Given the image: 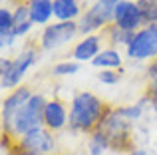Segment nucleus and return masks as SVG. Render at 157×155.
<instances>
[{
  "mask_svg": "<svg viewBox=\"0 0 157 155\" xmlns=\"http://www.w3.org/2000/svg\"><path fill=\"white\" fill-rule=\"evenodd\" d=\"M109 105L101 101L92 92H78L70 101V123L68 129L72 133H94L105 117Z\"/></svg>",
  "mask_w": 157,
  "mask_h": 155,
  "instance_id": "f257e3e1",
  "label": "nucleus"
},
{
  "mask_svg": "<svg viewBox=\"0 0 157 155\" xmlns=\"http://www.w3.org/2000/svg\"><path fill=\"white\" fill-rule=\"evenodd\" d=\"M40 52L42 48L34 42H28L14 58H6L4 56L0 60V85L6 92H12L20 85L22 78L28 74L34 64H38L40 60Z\"/></svg>",
  "mask_w": 157,
  "mask_h": 155,
  "instance_id": "f03ea898",
  "label": "nucleus"
},
{
  "mask_svg": "<svg viewBox=\"0 0 157 155\" xmlns=\"http://www.w3.org/2000/svg\"><path fill=\"white\" fill-rule=\"evenodd\" d=\"M101 133L107 137L111 149L113 151H121V153H129L131 149H135L133 139H131V121H127L121 115L119 108H109L105 113V117L100 123Z\"/></svg>",
  "mask_w": 157,
  "mask_h": 155,
  "instance_id": "7ed1b4c3",
  "label": "nucleus"
},
{
  "mask_svg": "<svg viewBox=\"0 0 157 155\" xmlns=\"http://www.w3.org/2000/svg\"><path fill=\"white\" fill-rule=\"evenodd\" d=\"M121 0H96L92 6L86 8L82 18L78 20V30L82 36L101 34L109 24H113L115 8Z\"/></svg>",
  "mask_w": 157,
  "mask_h": 155,
  "instance_id": "20e7f679",
  "label": "nucleus"
},
{
  "mask_svg": "<svg viewBox=\"0 0 157 155\" xmlns=\"http://www.w3.org/2000/svg\"><path fill=\"white\" fill-rule=\"evenodd\" d=\"M46 101L48 100L42 96V93H32V97L26 101V105L16 113L8 135H12L14 139H18V137H22L24 133L32 131V129H36V127H42L44 125V108H46Z\"/></svg>",
  "mask_w": 157,
  "mask_h": 155,
  "instance_id": "39448f33",
  "label": "nucleus"
},
{
  "mask_svg": "<svg viewBox=\"0 0 157 155\" xmlns=\"http://www.w3.org/2000/svg\"><path fill=\"white\" fill-rule=\"evenodd\" d=\"M125 58L131 62H153L157 60V24L155 26H143L133 34L131 42L123 50Z\"/></svg>",
  "mask_w": 157,
  "mask_h": 155,
  "instance_id": "423d86ee",
  "label": "nucleus"
},
{
  "mask_svg": "<svg viewBox=\"0 0 157 155\" xmlns=\"http://www.w3.org/2000/svg\"><path fill=\"white\" fill-rule=\"evenodd\" d=\"M78 34H80L78 22H52L48 26H44L42 34L38 38V46L44 52H54L58 48L70 44Z\"/></svg>",
  "mask_w": 157,
  "mask_h": 155,
  "instance_id": "0eeeda50",
  "label": "nucleus"
},
{
  "mask_svg": "<svg viewBox=\"0 0 157 155\" xmlns=\"http://www.w3.org/2000/svg\"><path fill=\"white\" fill-rule=\"evenodd\" d=\"M16 149L22 151H30V153H40V155H50L56 151V137L54 131H50L48 127H36L32 131L24 133L22 137L16 139Z\"/></svg>",
  "mask_w": 157,
  "mask_h": 155,
  "instance_id": "6e6552de",
  "label": "nucleus"
},
{
  "mask_svg": "<svg viewBox=\"0 0 157 155\" xmlns=\"http://www.w3.org/2000/svg\"><path fill=\"white\" fill-rule=\"evenodd\" d=\"M32 89L28 85H18L16 89L6 93V97L2 100V133H8L12 127L16 113L26 105V101L32 97Z\"/></svg>",
  "mask_w": 157,
  "mask_h": 155,
  "instance_id": "1a4fd4ad",
  "label": "nucleus"
},
{
  "mask_svg": "<svg viewBox=\"0 0 157 155\" xmlns=\"http://www.w3.org/2000/svg\"><path fill=\"white\" fill-rule=\"evenodd\" d=\"M113 24L125 32H131V34H135L139 28H143V18L135 0H121L117 4L113 14Z\"/></svg>",
  "mask_w": 157,
  "mask_h": 155,
  "instance_id": "9d476101",
  "label": "nucleus"
},
{
  "mask_svg": "<svg viewBox=\"0 0 157 155\" xmlns=\"http://www.w3.org/2000/svg\"><path fill=\"white\" fill-rule=\"evenodd\" d=\"M70 123V109L58 97L46 101V108H44V127H48L50 131H62L66 129Z\"/></svg>",
  "mask_w": 157,
  "mask_h": 155,
  "instance_id": "9b49d317",
  "label": "nucleus"
},
{
  "mask_svg": "<svg viewBox=\"0 0 157 155\" xmlns=\"http://www.w3.org/2000/svg\"><path fill=\"white\" fill-rule=\"evenodd\" d=\"M104 44V36L101 34H90V36H82V40H78L72 48V60L80 64L94 62V58L100 56V52L104 50L101 48Z\"/></svg>",
  "mask_w": 157,
  "mask_h": 155,
  "instance_id": "f8f14e48",
  "label": "nucleus"
},
{
  "mask_svg": "<svg viewBox=\"0 0 157 155\" xmlns=\"http://www.w3.org/2000/svg\"><path fill=\"white\" fill-rule=\"evenodd\" d=\"M84 14L80 0H54V18L56 22H78Z\"/></svg>",
  "mask_w": 157,
  "mask_h": 155,
  "instance_id": "ddd939ff",
  "label": "nucleus"
},
{
  "mask_svg": "<svg viewBox=\"0 0 157 155\" xmlns=\"http://www.w3.org/2000/svg\"><path fill=\"white\" fill-rule=\"evenodd\" d=\"M28 12L34 26H48L54 18V0H30Z\"/></svg>",
  "mask_w": 157,
  "mask_h": 155,
  "instance_id": "4468645a",
  "label": "nucleus"
},
{
  "mask_svg": "<svg viewBox=\"0 0 157 155\" xmlns=\"http://www.w3.org/2000/svg\"><path fill=\"white\" fill-rule=\"evenodd\" d=\"M123 56L125 54H121V50H117V48H104L100 52V56L94 58L92 66L100 68V70H121Z\"/></svg>",
  "mask_w": 157,
  "mask_h": 155,
  "instance_id": "2eb2a0df",
  "label": "nucleus"
},
{
  "mask_svg": "<svg viewBox=\"0 0 157 155\" xmlns=\"http://www.w3.org/2000/svg\"><path fill=\"white\" fill-rule=\"evenodd\" d=\"M12 12H14V30H12V34L16 38L28 36L30 30L34 28V24L30 20V12H28V4H18V6L12 8Z\"/></svg>",
  "mask_w": 157,
  "mask_h": 155,
  "instance_id": "dca6fc26",
  "label": "nucleus"
},
{
  "mask_svg": "<svg viewBox=\"0 0 157 155\" xmlns=\"http://www.w3.org/2000/svg\"><path fill=\"white\" fill-rule=\"evenodd\" d=\"M101 36H104V40L109 44V48H117V50H119V48H123V50H125L127 44L131 42V38H133V34H131V32L121 30V28H117L115 24H109V26L101 32Z\"/></svg>",
  "mask_w": 157,
  "mask_h": 155,
  "instance_id": "f3484780",
  "label": "nucleus"
},
{
  "mask_svg": "<svg viewBox=\"0 0 157 155\" xmlns=\"http://www.w3.org/2000/svg\"><path fill=\"white\" fill-rule=\"evenodd\" d=\"M149 108V100H147L145 96L141 97V100H137L135 104L131 105H123V108H119V112H121V115L125 117L127 121H131V123H135V121L141 119V115L145 113V109Z\"/></svg>",
  "mask_w": 157,
  "mask_h": 155,
  "instance_id": "a211bd4d",
  "label": "nucleus"
},
{
  "mask_svg": "<svg viewBox=\"0 0 157 155\" xmlns=\"http://www.w3.org/2000/svg\"><path fill=\"white\" fill-rule=\"evenodd\" d=\"M88 149H90V155H104L105 151L111 149V145H109V141H107V137L104 133L100 129H96L88 137Z\"/></svg>",
  "mask_w": 157,
  "mask_h": 155,
  "instance_id": "6ab92c4d",
  "label": "nucleus"
},
{
  "mask_svg": "<svg viewBox=\"0 0 157 155\" xmlns=\"http://www.w3.org/2000/svg\"><path fill=\"white\" fill-rule=\"evenodd\" d=\"M143 18V26H155L157 24V0H135Z\"/></svg>",
  "mask_w": 157,
  "mask_h": 155,
  "instance_id": "aec40b11",
  "label": "nucleus"
},
{
  "mask_svg": "<svg viewBox=\"0 0 157 155\" xmlns=\"http://www.w3.org/2000/svg\"><path fill=\"white\" fill-rule=\"evenodd\" d=\"M12 30H14V12H12V8H8L4 4L0 8V38L10 36Z\"/></svg>",
  "mask_w": 157,
  "mask_h": 155,
  "instance_id": "412c9836",
  "label": "nucleus"
},
{
  "mask_svg": "<svg viewBox=\"0 0 157 155\" xmlns=\"http://www.w3.org/2000/svg\"><path fill=\"white\" fill-rule=\"evenodd\" d=\"M80 72V62L68 58V60H62V62H56L52 68V74L54 76H74Z\"/></svg>",
  "mask_w": 157,
  "mask_h": 155,
  "instance_id": "4be33fe9",
  "label": "nucleus"
},
{
  "mask_svg": "<svg viewBox=\"0 0 157 155\" xmlns=\"http://www.w3.org/2000/svg\"><path fill=\"white\" fill-rule=\"evenodd\" d=\"M121 76H123V68L121 70H101V72H98V80H100L101 84H105V85L119 84Z\"/></svg>",
  "mask_w": 157,
  "mask_h": 155,
  "instance_id": "5701e85b",
  "label": "nucleus"
},
{
  "mask_svg": "<svg viewBox=\"0 0 157 155\" xmlns=\"http://www.w3.org/2000/svg\"><path fill=\"white\" fill-rule=\"evenodd\" d=\"M147 85L149 88H157V60L147 64Z\"/></svg>",
  "mask_w": 157,
  "mask_h": 155,
  "instance_id": "b1692460",
  "label": "nucleus"
},
{
  "mask_svg": "<svg viewBox=\"0 0 157 155\" xmlns=\"http://www.w3.org/2000/svg\"><path fill=\"white\" fill-rule=\"evenodd\" d=\"M143 96L149 100V108L157 113V88H149V85H147V89H145Z\"/></svg>",
  "mask_w": 157,
  "mask_h": 155,
  "instance_id": "393cba45",
  "label": "nucleus"
},
{
  "mask_svg": "<svg viewBox=\"0 0 157 155\" xmlns=\"http://www.w3.org/2000/svg\"><path fill=\"white\" fill-rule=\"evenodd\" d=\"M8 155H40V153H30V151H22V149H14V151H10Z\"/></svg>",
  "mask_w": 157,
  "mask_h": 155,
  "instance_id": "a878e982",
  "label": "nucleus"
},
{
  "mask_svg": "<svg viewBox=\"0 0 157 155\" xmlns=\"http://www.w3.org/2000/svg\"><path fill=\"white\" fill-rule=\"evenodd\" d=\"M127 155H147V151H145V149H141V147H135V149H131Z\"/></svg>",
  "mask_w": 157,
  "mask_h": 155,
  "instance_id": "bb28decb",
  "label": "nucleus"
},
{
  "mask_svg": "<svg viewBox=\"0 0 157 155\" xmlns=\"http://www.w3.org/2000/svg\"><path fill=\"white\" fill-rule=\"evenodd\" d=\"M30 0H10V4L12 6H18V4H28Z\"/></svg>",
  "mask_w": 157,
  "mask_h": 155,
  "instance_id": "cd10ccee",
  "label": "nucleus"
},
{
  "mask_svg": "<svg viewBox=\"0 0 157 155\" xmlns=\"http://www.w3.org/2000/svg\"><path fill=\"white\" fill-rule=\"evenodd\" d=\"M2 2H10V0H2Z\"/></svg>",
  "mask_w": 157,
  "mask_h": 155,
  "instance_id": "c85d7f7f",
  "label": "nucleus"
}]
</instances>
